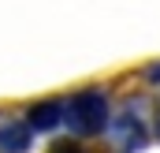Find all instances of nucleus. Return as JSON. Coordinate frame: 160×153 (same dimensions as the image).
Returning <instances> with one entry per match:
<instances>
[{
  "label": "nucleus",
  "mask_w": 160,
  "mask_h": 153,
  "mask_svg": "<svg viewBox=\"0 0 160 153\" xmlns=\"http://www.w3.org/2000/svg\"><path fill=\"white\" fill-rule=\"evenodd\" d=\"M63 123L78 135H97L108 127V101L97 90H82L63 101Z\"/></svg>",
  "instance_id": "f257e3e1"
},
{
  "label": "nucleus",
  "mask_w": 160,
  "mask_h": 153,
  "mask_svg": "<svg viewBox=\"0 0 160 153\" xmlns=\"http://www.w3.org/2000/svg\"><path fill=\"white\" fill-rule=\"evenodd\" d=\"M30 123H0V153H26L30 150Z\"/></svg>",
  "instance_id": "f03ea898"
},
{
  "label": "nucleus",
  "mask_w": 160,
  "mask_h": 153,
  "mask_svg": "<svg viewBox=\"0 0 160 153\" xmlns=\"http://www.w3.org/2000/svg\"><path fill=\"white\" fill-rule=\"evenodd\" d=\"M116 138H119L127 150H138V146L145 142V123H142V116L138 112H119V119H116Z\"/></svg>",
  "instance_id": "7ed1b4c3"
},
{
  "label": "nucleus",
  "mask_w": 160,
  "mask_h": 153,
  "mask_svg": "<svg viewBox=\"0 0 160 153\" xmlns=\"http://www.w3.org/2000/svg\"><path fill=\"white\" fill-rule=\"evenodd\" d=\"M60 119H63V105H60V101H41V105H34L30 116H26V123H30L34 131H52Z\"/></svg>",
  "instance_id": "20e7f679"
},
{
  "label": "nucleus",
  "mask_w": 160,
  "mask_h": 153,
  "mask_svg": "<svg viewBox=\"0 0 160 153\" xmlns=\"http://www.w3.org/2000/svg\"><path fill=\"white\" fill-rule=\"evenodd\" d=\"M52 153H86V150H82L78 142H63V146H56Z\"/></svg>",
  "instance_id": "39448f33"
},
{
  "label": "nucleus",
  "mask_w": 160,
  "mask_h": 153,
  "mask_svg": "<svg viewBox=\"0 0 160 153\" xmlns=\"http://www.w3.org/2000/svg\"><path fill=\"white\" fill-rule=\"evenodd\" d=\"M145 78H149V82H160V64H153V67L145 71Z\"/></svg>",
  "instance_id": "423d86ee"
},
{
  "label": "nucleus",
  "mask_w": 160,
  "mask_h": 153,
  "mask_svg": "<svg viewBox=\"0 0 160 153\" xmlns=\"http://www.w3.org/2000/svg\"><path fill=\"white\" fill-rule=\"evenodd\" d=\"M157 138H160V119H157Z\"/></svg>",
  "instance_id": "0eeeda50"
}]
</instances>
